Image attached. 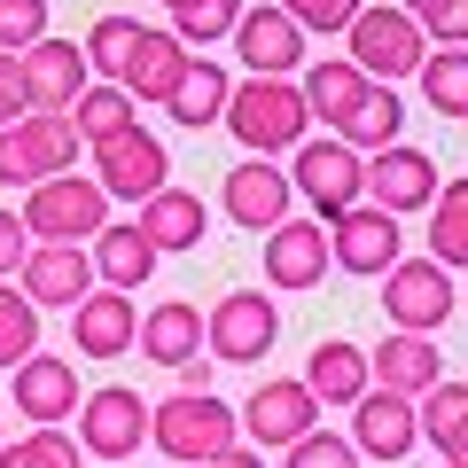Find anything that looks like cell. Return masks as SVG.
Masks as SVG:
<instances>
[{
  "label": "cell",
  "mask_w": 468,
  "mask_h": 468,
  "mask_svg": "<svg viewBox=\"0 0 468 468\" xmlns=\"http://www.w3.org/2000/svg\"><path fill=\"white\" fill-rule=\"evenodd\" d=\"M149 445L172 452L180 468L218 461L227 445H242V414H234L218 390H172V399L149 406Z\"/></svg>",
  "instance_id": "cell-1"
},
{
  "label": "cell",
  "mask_w": 468,
  "mask_h": 468,
  "mask_svg": "<svg viewBox=\"0 0 468 468\" xmlns=\"http://www.w3.org/2000/svg\"><path fill=\"white\" fill-rule=\"evenodd\" d=\"M234 141L250 156H289L304 133H313V117H304V94L297 79H234L227 94V117H218Z\"/></svg>",
  "instance_id": "cell-2"
},
{
  "label": "cell",
  "mask_w": 468,
  "mask_h": 468,
  "mask_svg": "<svg viewBox=\"0 0 468 468\" xmlns=\"http://www.w3.org/2000/svg\"><path fill=\"white\" fill-rule=\"evenodd\" d=\"M344 55L367 70L375 86H399V79H414V70H421L430 39H421V24L406 16L399 0H367V8L344 24Z\"/></svg>",
  "instance_id": "cell-3"
},
{
  "label": "cell",
  "mask_w": 468,
  "mask_h": 468,
  "mask_svg": "<svg viewBox=\"0 0 468 468\" xmlns=\"http://www.w3.org/2000/svg\"><path fill=\"white\" fill-rule=\"evenodd\" d=\"M55 172H79L70 110H24L16 125H0V187H39Z\"/></svg>",
  "instance_id": "cell-4"
},
{
  "label": "cell",
  "mask_w": 468,
  "mask_h": 468,
  "mask_svg": "<svg viewBox=\"0 0 468 468\" xmlns=\"http://www.w3.org/2000/svg\"><path fill=\"white\" fill-rule=\"evenodd\" d=\"M24 227H32V242H94L101 227H110V196H101L94 172H55V180L24 187Z\"/></svg>",
  "instance_id": "cell-5"
},
{
  "label": "cell",
  "mask_w": 468,
  "mask_h": 468,
  "mask_svg": "<svg viewBox=\"0 0 468 468\" xmlns=\"http://www.w3.org/2000/svg\"><path fill=\"white\" fill-rule=\"evenodd\" d=\"M289 187L313 203V218H335L351 203H367V156L351 149V141H335V133H320V141L304 133L289 149Z\"/></svg>",
  "instance_id": "cell-6"
},
{
  "label": "cell",
  "mask_w": 468,
  "mask_h": 468,
  "mask_svg": "<svg viewBox=\"0 0 468 468\" xmlns=\"http://www.w3.org/2000/svg\"><path fill=\"white\" fill-rule=\"evenodd\" d=\"M273 344H282V304L266 289H234V297H218L203 313V351H211L218 367H250Z\"/></svg>",
  "instance_id": "cell-7"
},
{
  "label": "cell",
  "mask_w": 468,
  "mask_h": 468,
  "mask_svg": "<svg viewBox=\"0 0 468 468\" xmlns=\"http://www.w3.org/2000/svg\"><path fill=\"white\" fill-rule=\"evenodd\" d=\"M79 452H94V461H133L141 445H149V399L125 383H101L79 399Z\"/></svg>",
  "instance_id": "cell-8"
},
{
  "label": "cell",
  "mask_w": 468,
  "mask_h": 468,
  "mask_svg": "<svg viewBox=\"0 0 468 468\" xmlns=\"http://www.w3.org/2000/svg\"><path fill=\"white\" fill-rule=\"evenodd\" d=\"M304 430H320V399L304 390V375H266L242 406V445L258 452H289Z\"/></svg>",
  "instance_id": "cell-9"
},
{
  "label": "cell",
  "mask_w": 468,
  "mask_h": 468,
  "mask_svg": "<svg viewBox=\"0 0 468 468\" xmlns=\"http://www.w3.org/2000/svg\"><path fill=\"white\" fill-rule=\"evenodd\" d=\"M452 273L437 266V258H399V266L383 273V320L390 328H414V335H437L452 320Z\"/></svg>",
  "instance_id": "cell-10"
},
{
  "label": "cell",
  "mask_w": 468,
  "mask_h": 468,
  "mask_svg": "<svg viewBox=\"0 0 468 468\" xmlns=\"http://www.w3.org/2000/svg\"><path fill=\"white\" fill-rule=\"evenodd\" d=\"M328 258H335L344 273H367V282H383V273L406 258V234H399V218H390L383 203H351V211L328 218Z\"/></svg>",
  "instance_id": "cell-11"
},
{
  "label": "cell",
  "mask_w": 468,
  "mask_h": 468,
  "mask_svg": "<svg viewBox=\"0 0 468 468\" xmlns=\"http://www.w3.org/2000/svg\"><path fill=\"white\" fill-rule=\"evenodd\" d=\"M94 180H101V196H125V203H149L156 187L172 180V156H165V141H156L149 125H125V133H110V141H94Z\"/></svg>",
  "instance_id": "cell-12"
},
{
  "label": "cell",
  "mask_w": 468,
  "mask_h": 468,
  "mask_svg": "<svg viewBox=\"0 0 468 468\" xmlns=\"http://www.w3.org/2000/svg\"><path fill=\"white\" fill-rule=\"evenodd\" d=\"M437 187H445V172H437L430 149H414V141H390V149L367 156V203H383L390 218L406 211H430Z\"/></svg>",
  "instance_id": "cell-13"
},
{
  "label": "cell",
  "mask_w": 468,
  "mask_h": 468,
  "mask_svg": "<svg viewBox=\"0 0 468 468\" xmlns=\"http://www.w3.org/2000/svg\"><path fill=\"white\" fill-rule=\"evenodd\" d=\"M289 203H297V187H289V172L273 165V156H242V165L227 172V187H218V211H227L234 227H250V234H273L289 218Z\"/></svg>",
  "instance_id": "cell-14"
},
{
  "label": "cell",
  "mask_w": 468,
  "mask_h": 468,
  "mask_svg": "<svg viewBox=\"0 0 468 468\" xmlns=\"http://www.w3.org/2000/svg\"><path fill=\"white\" fill-rule=\"evenodd\" d=\"M16 70H24V110H70V101L86 94V48L79 39H32V48L16 55Z\"/></svg>",
  "instance_id": "cell-15"
},
{
  "label": "cell",
  "mask_w": 468,
  "mask_h": 468,
  "mask_svg": "<svg viewBox=\"0 0 468 468\" xmlns=\"http://www.w3.org/2000/svg\"><path fill=\"white\" fill-rule=\"evenodd\" d=\"M234 55H242L250 79H297L304 70V32L273 8V0H258V8H242V24H234Z\"/></svg>",
  "instance_id": "cell-16"
},
{
  "label": "cell",
  "mask_w": 468,
  "mask_h": 468,
  "mask_svg": "<svg viewBox=\"0 0 468 468\" xmlns=\"http://www.w3.org/2000/svg\"><path fill=\"white\" fill-rule=\"evenodd\" d=\"M141 335V313L125 289H86L79 304H70V351L79 359H125Z\"/></svg>",
  "instance_id": "cell-17"
},
{
  "label": "cell",
  "mask_w": 468,
  "mask_h": 468,
  "mask_svg": "<svg viewBox=\"0 0 468 468\" xmlns=\"http://www.w3.org/2000/svg\"><path fill=\"white\" fill-rule=\"evenodd\" d=\"M16 289L48 313V304H79L94 282V258H86V242H32V258L16 266Z\"/></svg>",
  "instance_id": "cell-18"
},
{
  "label": "cell",
  "mask_w": 468,
  "mask_h": 468,
  "mask_svg": "<svg viewBox=\"0 0 468 468\" xmlns=\"http://www.w3.org/2000/svg\"><path fill=\"white\" fill-rule=\"evenodd\" d=\"M351 445H359V461H406V452L421 445V421H414V399H399V390H375L351 406Z\"/></svg>",
  "instance_id": "cell-19"
},
{
  "label": "cell",
  "mask_w": 468,
  "mask_h": 468,
  "mask_svg": "<svg viewBox=\"0 0 468 468\" xmlns=\"http://www.w3.org/2000/svg\"><path fill=\"white\" fill-rule=\"evenodd\" d=\"M266 282H273V289H313V282H328V218H297V211H289L282 227L266 234Z\"/></svg>",
  "instance_id": "cell-20"
},
{
  "label": "cell",
  "mask_w": 468,
  "mask_h": 468,
  "mask_svg": "<svg viewBox=\"0 0 468 468\" xmlns=\"http://www.w3.org/2000/svg\"><path fill=\"white\" fill-rule=\"evenodd\" d=\"M367 375H375V390H399V399H421L430 383H445V351H437L430 335H414V328H390L383 344L367 351Z\"/></svg>",
  "instance_id": "cell-21"
},
{
  "label": "cell",
  "mask_w": 468,
  "mask_h": 468,
  "mask_svg": "<svg viewBox=\"0 0 468 468\" xmlns=\"http://www.w3.org/2000/svg\"><path fill=\"white\" fill-rule=\"evenodd\" d=\"M16 414L32 421V430H48V421H70L79 414V367L70 359H48V351H32V359H16Z\"/></svg>",
  "instance_id": "cell-22"
},
{
  "label": "cell",
  "mask_w": 468,
  "mask_h": 468,
  "mask_svg": "<svg viewBox=\"0 0 468 468\" xmlns=\"http://www.w3.org/2000/svg\"><path fill=\"white\" fill-rule=\"evenodd\" d=\"M187 63H196V55H187L172 32H149V24H141V39H133V55H125V70H117V86H125L141 110H165Z\"/></svg>",
  "instance_id": "cell-23"
},
{
  "label": "cell",
  "mask_w": 468,
  "mask_h": 468,
  "mask_svg": "<svg viewBox=\"0 0 468 468\" xmlns=\"http://www.w3.org/2000/svg\"><path fill=\"white\" fill-rule=\"evenodd\" d=\"M367 70L351 63V55H320V63L297 70V94H304V117H320L328 133H344V117L359 110V94H367Z\"/></svg>",
  "instance_id": "cell-24"
},
{
  "label": "cell",
  "mask_w": 468,
  "mask_h": 468,
  "mask_svg": "<svg viewBox=\"0 0 468 468\" xmlns=\"http://www.w3.org/2000/svg\"><path fill=\"white\" fill-rule=\"evenodd\" d=\"M367 383H375V375H367V351H359V344H344V335H320V344H313V359H304V390H313L320 406H344V414H351V406L367 399Z\"/></svg>",
  "instance_id": "cell-25"
},
{
  "label": "cell",
  "mask_w": 468,
  "mask_h": 468,
  "mask_svg": "<svg viewBox=\"0 0 468 468\" xmlns=\"http://www.w3.org/2000/svg\"><path fill=\"white\" fill-rule=\"evenodd\" d=\"M86 258H94V282H101V289H125V297L156 273V242H149L141 227H117V218L86 242Z\"/></svg>",
  "instance_id": "cell-26"
},
{
  "label": "cell",
  "mask_w": 468,
  "mask_h": 468,
  "mask_svg": "<svg viewBox=\"0 0 468 468\" xmlns=\"http://www.w3.org/2000/svg\"><path fill=\"white\" fill-rule=\"evenodd\" d=\"M133 227L149 234V242H156V258H165V250H196V242H203V227H211V211H203V196H187V187H172V180H165L149 203H141V218H133Z\"/></svg>",
  "instance_id": "cell-27"
},
{
  "label": "cell",
  "mask_w": 468,
  "mask_h": 468,
  "mask_svg": "<svg viewBox=\"0 0 468 468\" xmlns=\"http://www.w3.org/2000/svg\"><path fill=\"white\" fill-rule=\"evenodd\" d=\"M133 344L149 351L156 367H180V359H196V351H203V304L165 297L149 320H141V335H133Z\"/></svg>",
  "instance_id": "cell-28"
},
{
  "label": "cell",
  "mask_w": 468,
  "mask_h": 468,
  "mask_svg": "<svg viewBox=\"0 0 468 468\" xmlns=\"http://www.w3.org/2000/svg\"><path fill=\"white\" fill-rule=\"evenodd\" d=\"M227 94H234V79L211 63V55H196V63L180 70V86H172L165 110H172V125H196V133H203V125H218V117H227Z\"/></svg>",
  "instance_id": "cell-29"
},
{
  "label": "cell",
  "mask_w": 468,
  "mask_h": 468,
  "mask_svg": "<svg viewBox=\"0 0 468 468\" xmlns=\"http://www.w3.org/2000/svg\"><path fill=\"white\" fill-rule=\"evenodd\" d=\"M335 141H351L359 156H375V149H390V141H406V101H399V86H367Z\"/></svg>",
  "instance_id": "cell-30"
},
{
  "label": "cell",
  "mask_w": 468,
  "mask_h": 468,
  "mask_svg": "<svg viewBox=\"0 0 468 468\" xmlns=\"http://www.w3.org/2000/svg\"><path fill=\"white\" fill-rule=\"evenodd\" d=\"M430 258L445 273H468V172H461V180H445V187H437V203H430Z\"/></svg>",
  "instance_id": "cell-31"
},
{
  "label": "cell",
  "mask_w": 468,
  "mask_h": 468,
  "mask_svg": "<svg viewBox=\"0 0 468 468\" xmlns=\"http://www.w3.org/2000/svg\"><path fill=\"white\" fill-rule=\"evenodd\" d=\"M70 125H79V141L94 149V141H110V133H125V125H141V101L125 94L117 79H101V86H86V94L70 101Z\"/></svg>",
  "instance_id": "cell-32"
},
{
  "label": "cell",
  "mask_w": 468,
  "mask_h": 468,
  "mask_svg": "<svg viewBox=\"0 0 468 468\" xmlns=\"http://www.w3.org/2000/svg\"><path fill=\"white\" fill-rule=\"evenodd\" d=\"M414 421H421V437H430L437 452H452L468 437V383H452V375H445V383H430L414 399Z\"/></svg>",
  "instance_id": "cell-33"
},
{
  "label": "cell",
  "mask_w": 468,
  "mask_h": 468,
  "mask_svg": "<svg viewBox=\"0 0 468 468\" xmlns=\"http://www.w3.org/2000/svg\"><path fill=\"white\" fill-rule=\"evenodd\" d=\"M414 79H421L437 117H468V48H430Z\"/></svg>",
  "instance_id": "cell-34"
},
{
  "label": "cell",
  "mask_w": 468,
  "mask_h": 468,
  "mask_svg": "<svg viewBox=\"0 0 468 468\" xmlns=\"http://www.w3.org/2000/svg\"><path fill=\"white\" fill-rule=\"evenodd\" d=\"M242 8H250V0H187V8H172V39H180L187 55H196V48H218V39H234Z\"/></svg>",
  "instance_id": "cell-35"
},
{
  "label": "cell",
  "mask_w": 468,
  "mask_h": 468,
  "mask_svg": "<svg viewBox=\"0 0 468 468\" xmlns=\"http://www.w3.org/2000/svg\"><path fill=\"white\" fill-rule=\"evenodd\" d=\"M32 351H39V304L16 282H0V367H16Z\"/></svg>",
  "instance_id": "cell-36"
},
{
  "label": "cell",
  "mask_w": 468,
  "mask_h": 468,
  "mask_svg": "<svg viewBox=\"0 0 468 468\" xmlns=\"http://www.w3.org/2000/svg\"><path fill=\"white\" fill-rule=\"evenodd\" d=\"M133 39H141V16H94V32L79 39V48H86V70L117 79V70H125V55H133Z\"/></svg>",
  "instance_id": "cell-37"
},
{
  "label": "cell",
  "mask_w": 468,
  "mask_h": 468,
  "mask_svg": "<svg viewBox=\"0 0 468 468\" xmlns=\"http://www.w3.org/2000/svg\"><path fill=\"white\" fill-rule=\"evenodd\" d=\"M273 8H282V16L297 24L304 39H344V24L359 16L367 0H273Z\"/></svg>",
  "instance_id": "cell-38"
},
{
  "label": "cell",
  "mask_w": 468,
  "mask_h": 468,
  "mask_svg": "<svg viewBox=\"0 0 468 468\" xmlns=\"http://www.w3.org/2000/svg\"><path fill=\"white\" fill-rule=\"evenodd\" d=\"M282 468H359V445L335 437V430H304L297 445L282 452Z\"/></svg>",
  "instance_id": "cell-39"
},
{
  "label": "cell",
  "mask_w": 468,
  "mask_h": 468,
  "mask_svg": "<svg viewBox=\"0 0 468 468\" xmlns=\"http://www.w3.org/2000/svg\"><path fill=\"white\" fill-rule=\"evenodd\" d=\"M414 24L430 48H468V0H421Z\"/></svg>",
  "instance_id": "cell-40"
},
{
  "label": "cell",
  "mask_w": 468,
  "mask_h": 468,
  "mask_svg": "<svg viewBox=\"0 0 468 468\" xmlns=\"http://www.w3.org/2000/svg\"><path fill=\"white\" fill-rule=\"evenodd\" d=\"M32 39H48V0H0V48L24 55Z\"/></svg>",
  "instance_id": "cell-41"
},
{
  "label": "cell",
  "mask_w": 468,
  "mask_h": 468,
  "mask_svg": "<svg viewBox=\"0 0 468 468\" xmlns=\"http://www.w3.org/2000/svg\"><path fill=\"white\" fill-rule=\"evenodd\" d=\"M24 461L32 468H86V452H79V437H70L63 421H48V430L24 437Z\"/></svg>",
  "instance_id": "cell-42"
},
{
  "label": "cell",
  "mask_w": 468,
  "mask_h": 468,
  "mask_svg": "<svg viewBox=\"0 0 468 468\" xmlns=\"http://www.w3.org/2000/svg\"><path fill=\"white\" fill-rule=\"evenodd\" d=\"M32 258V227L16 211H0V282H16V266Z\"/></svg>",
  "instance_id": "cell-43"
},
{
  "label": "cell",
  "mask_w": 468,
  "mask_h": 468,
  "mask_svg": "<svg viewBox=\"0 0 468 468\" xmlns=\"http://www.w3.org/2000/svg\"><path fill=\"white\" fill-rule=\"evenodd\" d=\"M24 117V70H16V55L0 48V125H16Z\"/></svg>",
  "instance_id": "cell-44"
},
{
  "label": "cell",
  "mask_w": 468,
  "mask_h": 468,
  "mask_svg": "<svg viewBox=\"0 0 468 468\" xmlns=\"http://www.w3.org/2000/svg\"><path fill=\"white\" fill-rule=\"evenodd\" d=\"M211 367H218V359H203V351H196V359H180L172 375H180V390H211Z\"/></svg>",
  "instance_id": "cell-45"
},
{
  "label": "cell",
  "mask_w": 468,
  "mask_h": 468,
  "mask_svg": "<svg viewBox=\"0 0 468 468\" xmlns=\"http://www.w3.org/2000/svg\"><path fill=\"white\" fill-rule=\"evenodd\" d=\"M196 468H266V452H258V445H227L218 461H196Z\"/></svg>",
  "instance_id": "cell-46"
},
{
  "label": "cell",
  "mask_w": 468,
  "mask_h": 468,
  "mask_svg": "<svg viewBox=\"0 0 468 468\" xmlns=\"http://www.w3.org/2000/svg\"><path fill=\"white\" fill-rule=\"evenodd\" d=\"M0 468H32V461H24V445H0Z\"/></svg>",
  "instance_id": "cell-47"
},
{
  "label": "cell",
  "mask_w": 468,
  "mask_h": 468,
  "mask_svg": "<svg viewBox=\"0 0 468 468\" xmlns=\"http://www.w3.org/2000/svg\"><path fill=\"white\" fill-rule=\"evenodd\" d=\"M445 468H468V437H461V445H452V452H445Z\"/></svg>",
  "instance_id": "cell-48"
},
{
  "label": "cell",
  "mask_w": 468,
  "mask_h": 468,
  "mask_svg": "<svg viewBox=\"0 0 468 468\" xmlns=\"http://www.w3.org/2000/svg\"><path fill=\"white\" fill-rule=\"evenodd\" d=\"M399 8H406V16H414V8H421V0H399Z\"/></svg>",
  "instance_id": "cell-49"
},
{
  "label": "cell",
  "mask_w": 468,
  "mask_h": 468,
  "mask_svg": "<svg viewBox=\"0 0 468 468\" xmlns=\"http://www.w3.org/2000/svg\"><path fill=\"white\" fill-rule=\"evenodd\" d=\"M156 8H187V0H156Z\"/></svg>",
  "instance_id": "cell-50"
},
{
  "label": "cell",
  "mask_w": 468,
  "mask_h": 468,
  "mask_svg": "<svg viewBox=\"0 0 468 468\" xmlns=\"http://www.w3.org/2000/svg\"><path fill=\"white\" fill-rule=\"evenodd\" d=\"M461 313H468V289H461Z\"/></svg>",
  "instance_id": "cell-51"
},
{
  "label": "cell",
  "mask_w": 468,
  "mask_h": 468,
  "mask_svg": "<svg viewBox=\"0 0 468 468\" xmlns=\"http://www.w3.org/2000/svg\"><path fill=\"white\" fill-rule=\"evenodd\" d=\"M0 445H8V437H0Z\"/></svg>",
  "instance_id": "cell-52"
}]
</instances>
